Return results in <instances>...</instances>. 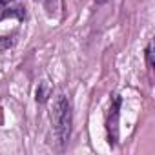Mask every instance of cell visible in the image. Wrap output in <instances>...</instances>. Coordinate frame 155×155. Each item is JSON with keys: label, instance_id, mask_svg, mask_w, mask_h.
Returning a JSON list of instances; mask_svg holds the SVG:
<instances>
[{"label": "cell", "instance_id": "6da1fadb", "mask_svg": "<svg viewBox=\"0 0 155 155\" xmlns=\"http://www.w3.org/2000/svg\"><path fill=\"white\" fill-rule=\"evenodd\" d=\"M51 122L58 142L64 146L71 133V104L66 95H57L51 108Z\"/></svg>", "mask_w": 155, "mask_h": 155}, {"label": "cell", "instance_id": "7a4b0ae2", "mask_svg": "<svg viewBox=\"0 0 155 155\" xmlns=\"http://www.w3.org/2000/svg\"><path fill=\"white\" fill-rule=\"evenodd\" d=\"M120 97L115 95L111 104H110V110H108V115H106V131H108V140L111 146H115L117 139H119V113H120Z\"/></svg>", "mask_w": 155, "mask_h": 155}, {"label": "cell", "instance_id": "3957f363", "mask_svg": "<svg viewBox=\"0 0 155 155\" xmlns=\"http://www.w3.org/2000/svg\"><path fill=\"white\" fill-rule=\"evenodd\" d=\"M6 17H18L20 20H24V17H26V8L20 6V4H11V6H8L6 9H2L0 20L6 18Z\"/></svg>", "mask_w": 155, "mask_h": 155}, {"label": "cell", "instance_id": "277c9868", "mask_svg": "<svg viewBox=\"0 0 155 155\" xmlns=\"http://www.w3.org/2000/svg\"><path fill=\"white\" fill-rule=\"evenodd\" d=\"M40 4H42L48 11H55V9H57V0H40Z\"/></svg>", "mask_w": 155, "mask_h": 155}, {"label": "cell", "instance_id": "5b68a950", "mask_svg": "<svg viewBox=\"0 0 155 155\" xmlns=\"http://www.w3.org/2000/svg\"><path fill=\"white\" fill-rule=\"evenodd\" d=\"M151 46H153V44L150 42V44H148V48H146V60H148V66H150V68L153 66V53H151Z\"/></svg>", "mask_w": 155, "mask_h": 155}, {"label": "cell", "instance_id": "8992f818", "mask_svg": "<svg viewBox=\"0 0 155 155\" xmlns=\"http://www.w3.org/2000/svg\"><path fill=\"white\" fill-rule=\"evenodd\" d=\"M46 95H48V93H46V88H44V86H42L40 90H37V101H38V102H44V101L48 99Z\"/></svg>", "mask_w": 155, "mask_h": 155}, {"label": "cell", "instance_id": "52a82bcc", "mask_svg": "<svg viewBox=\"0 0 155 155\" xmlns=\"http://www.w3.org/2000/svg\"><path fill=\"white\" fill-rule=\"evenodd\" d=\"M13 2H17V0H0V11H2V9H6L8 6H11Z\"/></svg>", "mask_w": 155, "mask_h": 155}, {"label": "cell", "instance_id": "ba28073f", "mask_svg": "<svg viewBox=\"0 0 155 155\" xmlns=\"http://www.w3.org/2000/svg\"><path fill=\"white\" fill-rule=\"evenodd\" d=\"M95 2H97V4H104V2H106V0H95Z\"/></svg>", "mask_w": 155, "mask_h": 155}]
</instances>
